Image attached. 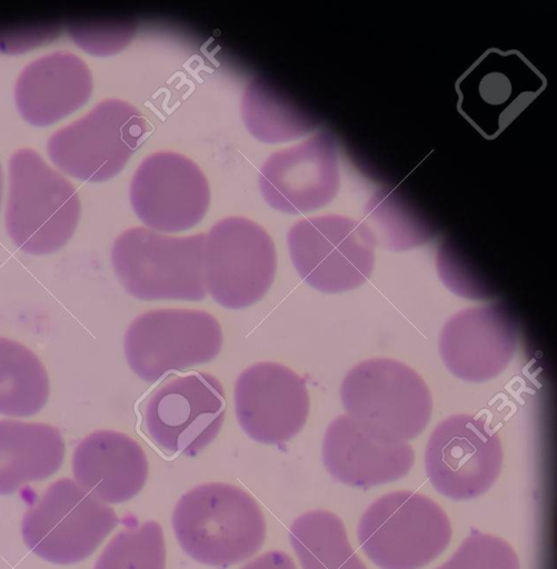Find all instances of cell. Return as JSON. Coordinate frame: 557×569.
Wrapping results in <instances>:
<instances>
[{"mask_svg":"<svg viewBox=\"0 0 557 569\" xmlns=\"http://www.w3.org/2000/svg\"><path fill=\"white\" fill-rule=\"evenodd\" d=\"M172 528L189 557L216 567L252 557L262 547L267 530L252 496L226 482L202 483L186 492L173 509Z\"/></svg>","mask_w":557,"mask_h":569,"instance_id":"1","label":"cell"},{"mask_svg":"<svg viewBox=\"0 0 557 569\" xmlns=\"http://www.w3.org/2000/svg\"><path fill=\"white\" fill-rule=\"evenodd\" d=\"M340 398L346 416L369 437L407 442L427 427L432 398L425 380L395 359L361 361L345 376Z\"/></svg>","mask_w":557,"mask_h":569,"instance_id":"2","label":"cell"},{"mask_svg":"<svg viewBox=\"0 0 557 569\" xmlns=\"http://www.w3.org/2000/svg\"><path fill=\"white\" fill-rule=\"evenodd\" d=\"M79 218V194L66 177L31 148L11 154L4 220L18 249L53 253L72 238Z\"/></svg>","mask_w":557,"mask_h":569,"instance_id":"3","label":"cell"},{"mask_svg":"<svg viewBox=\"0 0 557 569\" xmlns=\"http://www.w3.org/2000/svg\"><path fill=\"white\" fill-rule=\"evenodd\" d=\"M452 528L447 513L416 491H394L375 500L362 513L358 542L380 569H420L448 547Z\"/></svg>","mask_w":557,"mask_h":569,"instance_id":"4","label":"cell"},{"mask_svg":"<svg viewBox=\"0 0 557 569\" xmlns=\"http://www.w3.org/2000/svg\"><path fill=\"white\" fill-rule=\"evenodd\" d=\"M205 237H170L149 228H130L112 244L115 273L125 290L140 300H202L207 296Z\"/></svg>","mask_w":557,"mask_h":569,"instance_id":"5","label":"cell"},{"mask_svg":"<svg viewBox=\"0 0 557 569\" xmlns=\"http://www.w3.org/2000/svg\"><path fill=\"white\" fill-rule=\"evenodd\" d=\"M116 512L69 478L52 482L29 507L21 532L38 557L59 565L83 561L117 527Z\"/></svg>","mask_w":557,"mask_h":569,"instance_id":"6","label":"cell"},{"mask_svg":"<svg viewBox=\"0 0 557 569\" xmlns=\"http://www.w3.org/2000/svg\"><path fill=\"white\" fill-rule=\"evenodd\" d=\"M287 243L300 278L321 292L356 289L374 271L377 238L362 221L339 214L305 218L289 229Z\"/></svg>","mask_w":557,"mask_h":569,"instance_id":"7","label":"cell"},{"mask_svg":"<svg viewBox=\"0 0 557 569\" xmlns=\"http://www.w3.org/2000/svg\"><path fill=\"white\" fill-rule=\"evenodd\" d=\"M147 132L142 113L121 99H106L48 140L47 152L68 176L88 182L113 178Z\"/></svg>","mask_w":557,"mask_h":569,"instance_id":"8","label":"cell"},{"mask_svg":"<svg viewBox=\"0 0 557 569\" xmlns=\"http://www.w3.org/2000/svg\"><path fill=\"white\" fill-rule=\"evenodd\" d=\"M202 267L211 298L225 308L242 309L263 298L273 283L276 247L255 221L228 217L206 233Z\"/></svg>","mask_w":557,"mask_h":569,"instance_id":"9","label":"cell"},{"mask_svg":"<svg viewBox=\"0 0 557 569\" xmlns=\"http://www.w3.org/2000/svg\"><path fill=\"white\" fill-rule=\"evenodd\" d=\"M222 346V329L208 311L157 309L138 316L125 335V355L133 372L156 382L171 371L213 360Z\"/></svg>","mask_w":557,"mask_h":569,"instance_id":"10","label":"cell"},{"mask_svg":"<svg viewBox=\"0 0 557 569\" xmlns=\"http://www.w3.org/2000/svg\"><path fill=\"white\" fill-rule=\"evenodd\" d=\"M503 459L500 438L485 419L452 415L432 430L425 450V470L440 495L469 500L491 488Z\"/></svg>","mask_w":557,"mask_h":569,"instance_id":"11","label":"cell"},{"mask_svg":"<svg viewBox=\"0 0 557 569\" xmlns=\"http://www.w3.org/2000/svg\"><path fill=\"white\" fill-rule=\"evenodd\" d=\"M225 410L220 381L210 373L192 372L151 393L143 422L149 438L163 452L192 457L215 440Z\"/></svg>","mask_w":557,"mask_h":569,"instance_id":"12","label":"cell"},{"mask_svg":"<svg viewBox=\"0 0 557 569\" xmlns=\"http://www.w3.org/2000/svg\"><path fill=\"white\" fill-rule=\"evenodd\" d=\"M545 87V77L519 51L490 49L458 79V110L481 136L494 139Z\"/></svg>","mask_w":557,"mask_h":569,"instance_id":"13","label":"cell"},{"mask_svg":"<svg viewBox=\"0 0 557 569\" xmlns=\"http://www.w3.org/2000/svg\"><path fill=\"white\" fill-rule=\"evenodd\" d=\"M131 207L151 230L179 232L198 224L210 203V189L201 169L172 151L148 156L132 176Z\"/></svg>","mask_w":557,"mask_h":569,"instance_id":"14","label":"cell"},{"mask_svg":"<svg viewBox=\"0 0 557 569\" xmlns=\"http://www.w3.org/2000/svg\"><path fill=\"white\" fill-rule=\"evenodd\" d=\"M310 400L305 380L277 362H258L235 385V409L242 430L255 441L280 445L305 426Z\"/></svg>","mask_w":557,"mask_h":569,"instance_id":"15","label":"cell"},{"mask_svg":"<svg viewBox=\"0 0 557 569\" xmlns=\"http://www.w3.org/2000/svg\"><path fill=\"white\" fill-rule=\"evenodd\" d=\"M259 189L275 210L298 214L328 204L339 189L337 146L330 132L273 152L259 172Z\"/></svg>","mask_w":557,"mask_h":569,"instance_id":"16","label":"cell"},{"mask_svg":"<svg viewBox=\"0 0 557 569\" xmlns=\"http://www.w3.org/2000/svg\"><path fill=\"white\" fill-rule=\"evenodd\" d=\"M518 325L503 303L470 307L451 316L439 336V352L457 378L481 382L503 372L515 356Z\"/></svg>","mask_w":557,"mask_h":569,"instance_id":"17","label":"cell"},{"mask_svg":"<svg viewBox=\"0 0 557 569\" xmlns=\"http://www.w3.org/2000/svg\"><path fill=\"white\" fill-rule=\"evenodd\" d=\"M89 67L67 51H57L30 62L14 86L20 116L34 127L51 126L82 107L92 93Z\"/></svg>","mask_w":557,"mask_h":569,"instance_id":"18","label":"cell"},{"mask_svg":"<svg viewBox=\"0 0 557 569\" xmlns=\"http://www.w3.org/2000/svg\"><path fill=\"white\" fill-rule=\"evenodd\" d=\"M322 461L337 481L370 488L407 476L414 466L415 451L408 442L387 443L369 437L342 415L326 429Z\"/></svg>","mask_w":557,"mask_h":569,"instance_id":"19","label":"cell"},{"mask_svg":"<svg viewBox=\"0 0 557 569\" xmlns=\"http://www.w3.org/2000/svg\"><path fill=\"white\" fill-rule=\"evenodd\" d=\"M74 481L105 503H120L143 488L149 465L141 446L129 436L98 430L76 447L72 455Z\"/></svg>","mask_w":557,"mask_h":569,"instance_id":"20","label":"cell"},{"mask_svg":"<svg viewBox=\"0 0 557 569\" xmlns=\"http://www.w3.org/2000/svg\"><path fill=\"white\" fill-rule=\"evenodd\" d=\"M64 452L63 438L56 427L0 420V495L49 478L61 467Z\"/></svg>","mask_w":557,"mask_h":569,"instance_id":"21","label":"cell"},{"mask_svg":"<svg viewBox=\"0 0 557 569\" xmlns=\"http://www.w3.org/2000/svg\"><path fill=\"white\" fill-rule=\"evenodd\" d=\"M289 539L302 569H367L352 549L341 519L328 510L300 515Z\"/></svg>","mask_w":557,"mask_h":569,"instance_id":"22","label":"cell"},{"mask_svg":"<svg viewBox=\"0 0 557 569\" xmlns=\"http://www.w3.org/2000/svg\"><path fill=\"white\" fill-rule=\"evenodd\" d=\"M49 397L48 373L20 342L0 337V413L28 417L39 412Z\"/></svg>","mask_w":557,"mask_h":569,"instance_id":"23","label":"cell"},{"mask_svg":"<svg viewBox=\"0 0 557 569\" xmlns=\"http://www.w3.org/2000/svg\"><path fill=\"white\" fill-rule=\"evenodd\" d=\"M241 114L250 133L267 143L290 141L315 128L312 118L262 79H255L247 86Z\"/></svg>","mask_w":557,"mask_h":569,"instance_id":"24","label":"cell"},{"mask_svg":"<svg viewBox=\"0 0 557 569\" xmlns=\"http://www.w3.org/2000/svg\"><path fill=\"white\" fill-rule=\"evenodd\" d=\"M93 569H166V543L155 520L123 527L105 547Z\"/></svg>","mask_w":557,"mask_h":569,"instance_id":"25","label":"cell"},{"mask_svg":"<svg viewBox=\"0 0 557 569\" xmlns=\"http://www.w3.org/2000/svg\"><path fill=\"white\" fill-rule=\"evenodd\" d=\"M518 556L511 545L490 533L471 532L436 569H519Z\"/></svg>","mask_w":557,"mask_h":569,"instance_id":"26","label":"cell"},{"mask_svg":"<svg viewBox=\"0 0 557 569\" xmlns=\"http://www.w3.org/2000/svg\"><path fill=\"white\" fill-rule=\"evenodd\" d=\"M73 42L93 56H110L126 48L135 37L131 21H77L68 27Z\"/></svg>","mask_w":557,"mask_h":569,"instance_id":"27","label":"cell"},{"mask_svg":"<svg viewBox=\"0 0 557 569\" xmlns=\"http://www.w3.org/2000/svg\"><path fill=\"white\" fill-rule=\"evenodd\" d=\"M58 33L59 27L54 23L0 28V52L21 53L42 46Z\"/></svg>","mask_w":557,"mask_h":569,"instance_id":"28","label":"cell"},{"mask_svg":"<svg viewBox=\"0 0 557 569\" xmlns=\"http://www.w3.org/2000/svg\"><path fill=\"white\" fill-rule=\"evenodd\" d=\"M241 569H297V567L286 552L270 550L255 558Z\"/></svg>","mask_w":557,"mask_h":569,"instance_id":"29","label":"cell"},{"mask_svg":"<svg viewBox=\"0 0 557 569\" xmlns=\"http://www.w3.org/2000/svg\"><path fill=\"white\" fill-rule=\"evenodd\" d=\"M2 182H3V177H2V169H1V164H0V208H1V198H2Z\"/></svg>","mask_w":557,"mask_h":569,"instance_id":"30","label":"cell"}]
</instances>
